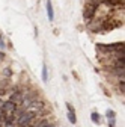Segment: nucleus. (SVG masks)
<instances>
[{"instance_id":"obj_1","label":"nucleus","mask_w":125,"mask_h":127,"mask_svg":"<svg viewBox=\"0 0 125 127\" xmlns=\"http://www.w3.org/2000/svg\"><path fill=\"white\" fill-rule=\"evenodd\" d=\"M97 3H90V5H87L86 8H84V18L86 20H90L92 17H93V14H95V11H97Z\"/></svg>"},{"instance_id":"obj_9","label":"nucleus","mask_w":125,"mask_h":127,"mask_svg":"<svg viewBox=\"0 0 125 127\" xmlns=\"http://www.w3.org/2000/svg\"><path fill=\"white\" fill-rule=\"evenodd\" d=\"M38 127H53V124H48V123H44V124H41V126H38Z\"/></svg>"},{"instance_id":"obj_3","label":"nucleus","mask_w":125,"mask_h":127,"mask_svg":"<svg viewBox=\"0 0 125 127\" xmlns=\"http://www.w3.org/2000/svg\"><path fill=\"white\" fill-rule=\"evenodd\" d=\"M9 100H11L12 103H15V104H21L23 100H24V94H23V92H12Z\"/></svg>"},{"instance_id":"obj_10","label":"nucleus","mask_w":125,"mask_h":127,"mask_svg":"<svg viewBox=\"0 0 125 127\" xmlns=\"http://www.w3.org/2000/svg\"><path fill=\"white\" fill-rule=\"evenodd\" d=\"M5 47H6V45H5V42H3V39H2V38H0V49H2V50H3V49H5Z\"/></svg>"},{"instance_id":"obj_5","label":"nucleus","mask_w":125,"mask_h":127,"mask_svg":"<svg viewBox=\"0 0 125 127\" xmlns=\"http://www.w3.org/2000/svg\"><path fill=\"white\" fill-rule=\"evenodd\" d=\"M68 120H69V123H72V124L77 123V118H75V112H74V110H69V112H68Z\"/></svg>"},{"instance_id":"obj_11","label":"nucleus","mask_w":125,"mask_h":127,"mask_svg":"<svg viewBox=\"0 0 125 127\" xmlns=\"http://www.w3.org/2000/svg\"><path fill=\"white\" fill-rule=\"evenodd\" d=\"M2 106H3V101H0V110H2Z\"/></svg>"},{"instance_id":"obj_2","label":"nucleus","mask_w":125,"mask_h":127,"mask_svg":"<svg viewBox=\"0 0 125 127\" xmlns=\"http://www.w3.org/2000/svg\"><path fill=\"white\" fill-rule=\"evenodd\" d=\"M15 110H17V104L12 103L11 100L6 101V103H3V106H2V112L3 114H14Z\"/></svg>"},{"instance_id":"obj_12","label":"nucleus","mask_w":125,"mask_h":127,"mask_svg":"<svg viewBox=\"0 0 125 127\" xmlns=\"http://www.w3.org/2000/svg\"><path fill=\"white\" fill-rule=\"evenodd\" d=\"M26 127H36V126H32V124H29V126H26Z\"/></svg>"},{"instance_id":"obj_7","label":"nucleus","mask_w":125,"mask_h":127,"mask_svg":"<svg viewBox=\"0 0 125 127\" xmlns=\"http://www.w3.org/2000/svg\"><path fill=\"white\" fill-rule=\"evenodd\" d=\"M105 115H107V118H108V120H113V118H115V110H110V109H108Z\"/></svg>"},{"instance_id":"obj_4","label":"nucleus","mask_w":125,"mask_h":127,"mask_svg":"<svg viewBox=\"0 0 125 127\" xmlns=\"http://www.w3.org/2000/svg\"><path fill=\"white\" fill-rule=\"evenodd\" d=\"M47 14H48V18L53 20L54 18V12H53V6H51V2L47 0Z\"/></svg>"},{"instance_id":"obj_6","label":"nucleus","mask_w":125,"mask_h":127,"mask_svg":"<svg viewBox=\"0 0 125 127\" xmlns=\"http://www.w3.org/2000/svg\"><path fill=\"white\" fill-rule=\"evenodd\" d=\"M92 121L95 123V124H100V121H101V120H100V115H98L97 112H93V114H92Z\"/></svg>"},{"instance_id":"obj_8","label":"nucleus","mask_w":125,"mask_h":127,"mask_svg":"<svg viewBox=\"0 0 125 127\" xmlns=\"http://www.w3.org/2000/svg\"><path fill=\"white\" fill-rule=\"evenodd\" d=\"M47 79H48V76H47V67L44 65L42 67V80H47Z\"/></svg>"}]
</instances>
